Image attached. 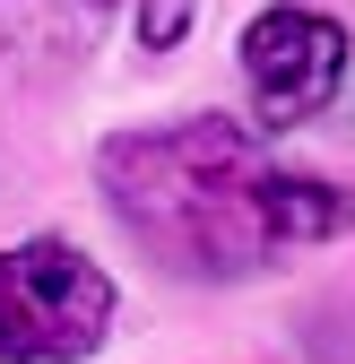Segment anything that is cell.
<instances>
[{"label": "cell", "instance_id": "cell-5", "mask_svg": "<svg viewBox=\"0 0 355 364\" xmlns=\"http://www.w3.org/2000/svg\"><path fill=\"white\" fill-rule=\"evenodd\" d=\"M191 9L200 0H139V43L148 53H173V43L191 35Z\"/></svg>", "mask_w": 355, "mask_h": 364}, {"label": "cell", "instance_id": "cell-1", "mask_svg": "<svg viewBox=\"0 0 355 364\" xmlns=\"http://www.w3.org/2000/svg\"><path fill=\"white\" fill-rule=\"evenodd\" d=\"M113 217L182 278H251L278 252L355 235V191L321 173H286L226 113H191L173 130H121L96 156Z\"/></svg>", "mask_w": 355, "mask_h": 364}, {"label": "cell", "instance_id": "cell-2", "mask_svg": "<svg viewBox=\"0 0 355 364\" xmlns=\"http://www.w3.org/2000/svg\"><path fill=\"white\" fill-rule=\"evenodd\" d=\"M113 330V278L78 243L35 235L0 252V355L9 364H78Z\"/></svg>", "mask_w": 355, "mask_h": 364}, {"label": "cell", "instance_id": "cell-4", "mask_svg": "<svg viewBox=\"0 0 355 364\" xmlns=\"http://www.w3.org/2000/svg\"><path fill=\"white\" fill-rule=\"evenodd\" d=\"M113 0H0V35L18 43V53H87V43L104 35Z\"/></svg>", "mask_w": 355, "mask_h": 364}, {"label": "cell", "instance_id": "cell-3", "mask_svg": "<svg viewBox=\"0 0 355 364\" xmlns=\"http://www.w3.org/2000/svg\"><path fill=\"white\" fill-rule=\"evenodd\" d=\"M243 78H251V113L269 130H295L329 113L338 78H346V26L321 9H260L243 26Z\"/></svg>", "mask_w": 355, "mask_h": 364}]
</instances>
